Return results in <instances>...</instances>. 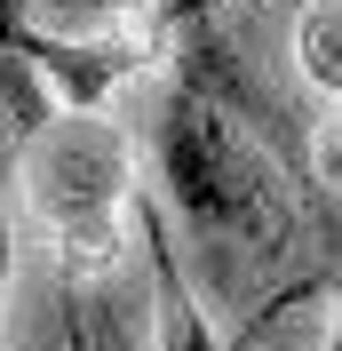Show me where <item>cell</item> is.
Returning <instances> with one entry per match:
<instances>
[{
  "instance_id": "1",
  "label": "cell",
  "mask_w": 342,
  "mask_h": 351,
  "mask_svg": "<svg viewBox=\"0 0 342 351\" xmlns=\"http://www.w3.org/2000/svg\"><path fill=\"white\" fill-rule=\"evenodd\" d=\"M159 176H168V199L199 232H255L263 223V160L239 144V128L215 112L199 80H175L159 104Z\"/></svg>"
},
{
  "instance_id": "2",
  "label": "cell",
  "mask_w": 342,
  "mask_h": 351,
  "mask_svg": "<svg viewBox=\"0 0 342 351\" xmlns=\"http://www.w3.org/2000/svg\"><path fill=\"white\" fill-rule=\"evenodd\" d=\"M128 168H120V144L88 120H64L40 152V176H32V199L40 216L64 232L72 256H96V240L111 247V199H120Z\"/></svg>"
},
{
  "instance_id": "3",
  "label": "cell",
  "mask_w": 342,
  "mask_h": 351,
  "mask_svg": "<svg viewBox=\"0 0 342 351\" xmlns=\"http://www.w3.org/2000/svg\"><path fill=\"white\" fill-rule=\"evenodd\" d=\"M135 232H144V256H151V304H159V351H231L223 335L207 328V311H199L192 280H183V263L168 247V223L151 199H135Z\"/></svg>"
},
{
  "instance_id": "4",
  "label": "cell",
  "mask_w": 342,
  "mask_h": 351,
  "mask_svg": "<svg viewBox=\"0 0 342 351\" xmlns=\"http://www.w3.org/2000/svg\"><path fill=\"white\" fill-rule=\"evenodd\" d=\"M32 64L48 72V80L64 88V104L72 112H88L96 96H104L120 72H135L144 64V48H88V40H32Z\"/></svg>"
},
{
  "instance_id": "5",
  "label": "cell",
  "mask_w": 342,
  "mask_h": 351,
  "mask_svg": "<svg viewBox=\"0 0 342 351\" xmlns=\"http://www.w3.org/2000/svg\"><path fill=\"white\" fill-rule=\"evenodd\" d=\"M295 56H302V72H311L326 96H342V0H302Z\"/></svg>"
},
{
  "instance_id": "6",
  "label": "cell",
  "mask_w": 342,
  "mask_h": 351,
  "mask_svg": "<svg viewBox=\"0 0 342 351\" xmlns=\"http://www.w3.org/2000/svg\"><path fill=\"white\" fill-rule=\"evenodd\" d=\"M32 0H0V56H32Z\"/></svg>"
},
{
  "instance_id": "7",
  "label": "cell",
  "mask_w": 342,
  "mask_h": 351,
  "mask_svg": "<svg viewBox=\"0 0 342 351\" xmlns=\"http://www.w3.org/2000/svg\"><path fill=\"white\" fill-rule=\"evenodd\" d=\"M311 152H319V176H326V184H342V112H326V128H319Z\"/></svg>"
},
{
  "instance_id": "8",
  "label": "cell",
  "mask_w": 342,
  "mask_h": 351,
  "mask_svg": "<svg viewBox=\"0 0 342 351\" xmlns=\"http://www.w3.org/2000/svg\"><path fill=\"white\" fill-rule=\"evenodd\" d=\"M0 351H8V192H0Z\"/></svg>"
},
{
  "instance_id": "9",
  "label": "cell",
  "mask_w": 342,
  "mask_h": 351,
  "mask_svg": "<svg viewBox=\"0 0 342 351\" xmlns=\"http://www.w3.org/2000/svg\"><path fill=\"white\" fill-rule=\"evenodd\" d=\"M326 351H342V304H334V328H326Z\"/></svg>"
}]
</instances>
